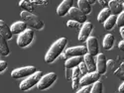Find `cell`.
<instances>
[{
	"label": "cell",
	"instance_id": "obj_1",
	"mask_svg": "<svg viewBox=\"0 0 124 93\" xmlns=\"http://www.w3.org/2000/svg\"><path fill=\"white\" fill-rule=\"evenodd\" d=\"M68 43L67 38H61L58 41L52 45V47L50 48V50H48V53L45 56V61L48 64L54 63V61L59 57V56H61V54L64 51L66 46Z\"/></svg>",
	"mask_w": 124,
	"mask_h": 93
},
{
	"label": "cell",
	"instance_id": "obj_2",
	"mask_svg": "<svg viewBox=\"0 0 124 93\" xmlns=\"http://www.w3.org/2000/svg\"><path fill=\"white\" fill-rule=\"evenodd\" d=\"M20 16H21L23 21L27 24V26H29L31 29L41 30L44 28V22L35 14L26 12V11H22Z\"/></svg>",
	"mask_w": 124,
	"mask_h": 93
},
{
	"label": "cell",
	"instance_id": "obj_3",
	"mask_svg": "<svg viewBox=\"0 0 124 93\" xmlns=\"http://www.w3.org/2000/svg\"><path fill=\"white\" fill-rule=\"evenodd\" d=\"M43 77V72L42 71H37L33 75H31L27 78H25L21 83H20V89L22 91H27L29 89H31L33 86L38 85L39 81L41 80V78Z\"/></svg>",
	"mask_w": 124,
	"mask_h": 93
},
{
	"label": "cell",
	"instance_id": "obj_4",
	"mask_svg": "<svg viewBox=\"0 0 124 93\" xmlns=\"http://www.w3.org/2000/svg\"><path fill=\"white\" fill-rule=\"evenodd\" d=\"M86 54H88V51H87V48L85 46H78V47H73V48L67 49L63 57L67 60L70 57H85Z\"/></svg>",
	"mask_w": 124,
	"mask_h": 93
},
{
	"label": "cell",
	"instance_id": "obj_5",
	"mask_svg": "<svg viewBox=\"0 0 124 93\" xmlns=\"http://www.w3.org/2000/svg\"><path fill=\"white\" fill-rule=\"evenodd\" d=\"M35 72H37L35 66H25V67H20L16 68L11 72V77L18 79L22 77H29L31 75H33Z\"/></svg>",
	"mask_w": 124,
	"mask_h": 93
},
{
	"label": "cell",
	"instance_id": "obj_6",
	"mask_svg": "<svg viewBox=\"0 0 124 93\" xmlns=\"http://www.w3.org/2000/svg\"><path fill=\"white\" fill-rule=\"evenodd\" d=\"M33 39H34V31L32 29H27L25 32L19 35L17 39V45L20 48H25L33 42Z\"/></svg>",
	"mask_w": 124,
	"mask_h": 93
},
{
	"label": "cell",
	"instance_id": "obj_7",
	"mask_svg": "<svg viewBox=\"0 0 124 93\" xmlns=\"http://www.w3.org/2000/svg\"><path fill=\"white\" fill-rule=\"evenodd\" d=\"M56 80H57V74L55 72H50V73L46 75H43V77L39 81L37 87L39 90H46L50 86L53 85Z\"/></svg>",
	"mask_w": 124,
	"mask_h": 93
},
{
	"label": "cell",
	"instance_id": "obj_8",
	"mask_svg": "<svg viewBox=\"0 0 124 93\" xmlns=\"http://www.w3.org/2000/svg\"><path fill=\"white\" fill-rule=\"evenodd\" d=\"M69 16L70 18V20H73V21H76V22H78L80 24H85L86 22V15L82 13L80 10L77 7H73L70 12H69Z\"/></svg>",
	"mask_w": 124,
	"mask_h": 93
},
{
	"label": "cell",
	"instance_id": "obj_9",
	"mask_svg": "<svg viewBox=\"0 0 124 93\" xmlns=\"http://www.w3.org/2000/svg\"><path fill=\"white\" fill-rule=\"evenodd\" d=\"M100 78V74L97 71L94 72H88L87 74L84 75L80 79V85L82 86H87V85H91L94 84L95 82H97Z\"/></svg>",
	"mask_w": 124,
	"mask_h": 93
},
{
	"label": "cell",
	"instance_id": "obj_10",
	"mask_svg": "<svg viewBox=\"0 0 124 93\" xmlns=\"http://www.w3.org/2000/svg\"><path fill=\"white\" fill-rule=\"evenodd\" d=\"M86 48H87V51L88 54L92 57H97L98 56V51H99V48H98V41L95 37H89L86 41Z\"/></svg>",
	"mask_w": 124,
	"mask_h": 93
},
{
	"label": "cell",
	"instance_id": "obj_11",
	"mask_svg": "<svg viewBox=\"0 0 124 93\" xmlns=\"http://www.w3.org/2000/svg\"><path fill=\"white\" fill-rule=\"evenodd\" d=\"M92 29H93V25L90 22H85L82 25L81 29L79 30V34H78V41L79 42H86L87 39L89 38V35L91 33Z\"/></svg>",
	"mask_w": 124,
	"mask_h": 93
},
{
	"label": "cell",
	"instance_id": "obj_12",
	"mask_svg": "<svg viewBox=\"0 0 124 93\" xmlns=\"http://www.w3.org/2000/svg\"><path fill=\"white\" fill-rule=\"evenodd\" d=\"M73 5H74L73 0H64V1L59 5V7L57 9V14L60 17H63L66 14H69L70 10L73 8Z\"/></svg>",
	"mask_w": 124,
	"mask_h": 93
},
{
	"label": "cell",
	"instance_id": "obj_13",
	"mask_svg": "<svg viewBox=\"0 0 124 93\" xmlns=\"http://www.w3.org/2000/svg\"><path fill=\"white\" fill-rule=\"evenodd\" d=\"M107 69V60L103 54H98L96 57V71L99 74H104Z\"/></svg>",
	"mask_w": 124,
	"mask_h": 93
},
{
	"label": "cell",
	"instance_id": "obj_14",
	"mask_svg": "<svg viewBox=\"0 0 124 93\" xmlns=\"http://www.w3.org/2000/svg\"><path fill=\"white\" fill-rule=\"evenodd\" d=\"M108 8L110 9L112 15H119L123 12V4L122 1H118V0H111L108 3Z\"/></svg>",
	"mask_w": 124,
	"mask_h": 93
},
{
	"label": "cell",
	"instance_id": "obj_15",
	"mask_svg": "<svg viewBox=\"0 0 124 93\" xmlns=\"http://www.w3.org/2000/svg\"><path fill=\"white\" fill-rule=\"evenodd\" d=\"M84 61V57H70L66 60L65 66L67 69H74L76 67H78V65Z\"/></svg>",
	"mask_w": 124,
	"mask_h": 93
},
{
	"label": "cell",
	"instance_id": "obj_16",
	"mask_svg": "<svg viewBox=\"0 0 124 93\" xmlns=\"http://www.w3.org/2000/svg\"><path fill=\"white\" fill-rule=\"evenodd\" d=\"M10 29H11L12 34L20 35L27 30V24L24 21H18L10 27Z\"/></svg>",
	"mask_w": 124,
	"mask_h": 93
},
{
	"label": "cell",
	"instance_id": "obj_17",
	"mask_svg": "<svg viewBox=\"0 0 124 93\" xmlns=\"http://www.w3.org/2000/svg\"><path fill=\"white\" fill-rule=\"evenodd\" d=\"M84 61H85V64H86L88 72L96 71V61L94 60V58H93L92 56H90L89 54H86L84 57Z\"/></svg>",
	"mask_w": 124,
	"mask_h": 93
},
{
	"label": "cell",
	"instance_id": "obj_18",
	"mask_svg": "<svg viewBox=\"0 0 124 93\" xmlns=\"http://www.w3.org/2000/svg\"><path fill=\"white\" fill-rule=\"evenodd\" d=\"M80 70L78 67H76L73 69V73H71V81H73V89L77 90L78 86L80 85Z\"/></svg>",
	"mask_w": 124,
	"mask_h": 93
},
{
	"label": "cell",
	"instance_id": "obj_19",
	"mask_svg": "<svg viewBox=\"0 0 124 93\" xmlns=\"http://www.w3.org/2000/svg\"><path fill=\"white\" fill-rule=\"evenodd\" d=\"M0 34H1L2 37H4L6 40H11L12 39V32H11V29L8 27V25L1 20L0 21Z\"/></svg>",
	"mask_w": 124,
	"mask_h": 93
},
{
	"label": "cell",
	"instance_id": "obj_20",
	"mask_svg": "<svg viewBox=\"0 0 124 93\" xmlns=\"http://www.w3.org/2000/svg\"><path fill=\"white\" fill-rule=\"evenodd\" d=\"M114 36L112 34H107L104 39H103V42H102V46H103V49L106 50H109L112 49L113 47V44H114Z\"/></svg>",
	"mask_w": 124,
	"mask_h": 93
},
{
	"label": "cell",
	"instance_id": "obj_21",
	"mask_svg": "<svg viewBox=\"0 0 124 93\" xmlns=\"http://www.w3.org/2000/svg\"><path fill=\"white\" fill-rule=\"evenodd\" d=\"M111 11H110V9L108 7H105V8H103L100 13L98 14V17H97V21L101 24H104L106 20L111 16Z\"/></svg>",
	"mask_w": 124,
	"mask_h": 93
},
{
	"label": "cell",
	"instance_id": "obj_22",
	"mask_svg": "<svg viewBox=\"0 0 124 93\" xmlns=\"http://www.w3.org/2000/svg\"><path fill=\"white\" fill-rule=\"evenodd\" d=\"M78 9L84 14H85V15L90 14V12H91V6H90V4L86 1V0H78Z\"/></svg>",
	"mask_w": 124,
	"mask_h": 93
},
{
	"label": "cell",
	"instance_id": "obj_23",
	"mask_svg": "<svg viewBox=\"0 0 124 93\" xmlns=\"http://www.w3.org/2000/svg\"><path fill=\"white\" fill-rule=\"evenodd\" d=\"M0 50H1V55L3 57H6L10 54V49L8 47L7 40L4 37H0Z\"/></svg>",
	"mask_w": 124,
	"mask_h": 93
},
{
	"label": "cell",
	"instance_id": "obj_24",
	"mask_svg": "<svg viewBox=\"0 0 124 93\" xmlns=\"http://www.w3.org/2000/svg\"><path fill=\"white\" fill-rule=\"evenodd\" d=\"M116 23H117V16L116 15H111L105 21V23L103 24V26H104L105 30L109 31V30L113 29V27L116 25Z\"/></svg>",
	"mask_w": 124,
	"mask_h": 93
},
{
	"label": "cell",
	"instance_id": "obj_25",
	"mask_svg": "<svg viewBox=\"0 0 124 93\" xmlns=\"http://www.w3.org/2000/svg\"><path fill=\"white\" fill-rule=\"evenodd\" d=\"M19 6L23 9V11L30 12V13H32L34 11V5L31 1H25V0H22V1L19 2Z\"/></svg>",
	"mask_w": 124,
	"mask_h": 93
},
{
	"label": "cell",
	"instance_id": "obj_26",
	"mask_svg": "<svg viewBox=\"0 0 124 93\" xmlns=\"http://www.w3.org/2000/svg\"><path fill=\"white\" fill-rule=\"evenodd\" d=\"M102 90H103V85L100 81H97L95 83L92 85V88H91V91L90 93H102Z\"/></svg>",
	"mask_w": 124,
	"mask_h": 93
},
{
	"label": "cell",
	"instance_id": "obj_27",
	"mask_svg": "<svg viewBox=\"0 0 124 93\" xmlns=\"http://www.w3.org/2000/svg\"><path fill=\"white\" fill-rule=\"evenodd\" d=\"M82 25H84V24H80L78 22L73 21V20H69L68 23H67V26L69 28H70V29H79L80 30L81 27H82Z\"/></svg>",
	"mask_w": 124,
	"mask_h": 93
},
{
	"label": "cell",
	"instance_id": "obj_28",
	"mask_svg": "<svg viewBox=\"0 0 124 93\" xmlns=\"http://www.w3.org/2000/svg\"><path fill=\"white\" fill-rule=\"evenodd\" d=\"M114 75H116L119 79H124V64H121V65L116 69L114 72Z\"/></svg>",
	"mask_w": 124,
	"mask_h": 93
},
{
	"label": "cell",
	"instance_id": "obj_29",
	"mask_svg": "<svg viewBox=\"0 0 124 93\" xmlns=\"http://www.w3.org/2000/svg\"><path fill=\"white\" fill-rule=\"evenodd\" d=\"M78 68H79V70H80V74H81L82 76L88 73V70H87V67H86V64H85V61H82V63L78 65Z\"/></svg>",
	"mask_w": 124,
	"mask_h": 93
},
{
	"label": "cell",
	"instance_id": "obj_30",
	"mask_svg": "<svg viewBox=\"0 0 124 93\" xmlns=\"http://www.w3.org/2000/svg\"><path fill=\"white\" fill-rule=\"evenodd\" d=\"M116 24H117V26L119 28L124 27V10H123V12L121 14H119L117 16V23Z\"/></svg>",
	"mask_w": 124,
	"mask_h": 93
},
{
	"label": "cell",
	"instance_id": "obj_31",
	"mask_svg": "<svg viewBox=\"0 0 124 93\" xmlns=\"http://www.w3.org/2000/svg\"><path fill=\"white\" fill-rule=\"evenodd\" d=\"M91 88H92V86L91 85H87V86H84L81 89H79L77 93H90V91H91Z\"/></svg>",
	"mask_w": 124,
	"mask_h": 93
},
{
	"label": "cell",
	"instance_id": "obj_32",
	"mask_svg": "<svg viewBox=\"0 0 124 93\" xmlns=\"http://www.w3.org/2000/svg\"><path fill=\"white\" fill-rule=\"evenodd\" d=\"M7 67V63L5 60H0V72H3Z\"/></svg>",
	"mask_w": 124,
	"mask_h": 93
},
{
	"label": "cell",
	"instance_id": "obj_33",
	"mask_svg": "<svg viewBox=\"0 0 124 93\" xmlns=\"http://www.w3.org/2000/svg\"><path fill=\"white\" fill-rule=\"evenodd\" d=\"M33 4H38V5H46V4H48V1H31Z\"/></svg>",
	"mask_w": 124,
	"mask_h": 93
},
{
	"label": "cell",
	"instance_id": "obj_34",
	"mask_svg": "<svg viewBox=\"0 0 124 93\" xmlns=\"http://www.w3.org/2000/svg\"><path fill=\"white\" fill-rule=\"evenodd\" d=\"M118 48H119V50H121L122 51H124V41H122V42H120L118 44Z\"/></svg>",
	"mask_w": 124,
	"mask_h": 93
},
{
	"label": "cell",
	"instance_id": "obj_35",
	"mask_svg": "<svg viewBox=\"0 0 124 93\" xmlns=\"http://www.w3.org/2000/svg\"><path fill=\"white\" fill-rule=\"evenodd\" d=\"M118 90H119V93H124V82H123V83L119 86Z\"/></svg>",
	"mask_w": 124,
	"mask_h": 93
},
{
	"label": "cell",
	"instance_id": "obj_36",
	"mask_svg": "<svg viewBox=\"0 0 124 93\" xmlns=\"http://www.w3.org/2000/svg\"><path fill=\"white\" fill-rule=\"evenodd\" d=\"M120 29V35H121V38H122V40L124 41V27H121V28H119Z\"/></svg>",
	"mask_w": 124,
	"mask_h": 93
},
{
	"label": "cell",
	"instance_id": "obj_37",
	"mask_svg": "<svg viewBox=\"0 0 124 93\" xmlns=\"http://www.w3.org/2000/svg\"><path fill=\"white\" fill-rule=\"evenodd\" d=\"M98 3H99V4H101V5H103V6H106L109 2H107V1H102V0H99Z\"/></svg>",
	"mask_w": 124,
	"mask_h": 93
},
{
	"label": "cell",
	"instance_id": "obj_38",
	"mask_svg": "<svg viewBox=\"0 0 124 93\" xmlns=\"http://www.w3.org/2000/svg\"><path fill=\"white\" fill-rule=\"evenodd\" d=\"M87 2H88L89 4H93V3H95L94 0H87Z\"/></svg>",
	"mask_w": 124,
	"mask_h": 93
}]
</instances>
